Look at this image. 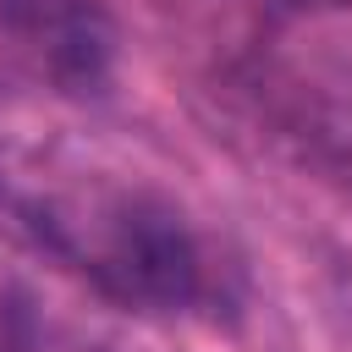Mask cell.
<instances>
[{
  "mask_svg": "<svg viewBox=\"0 0 352 352\" xmlns=\"http://www.w3.org/2000/svg\"><path fill=\"white\" fill-rule=\"evenodd\" d=\"M324 6H352V0H324Z\"/></svg>",
  "mask_w": 352,
  "mask_h": 352,
  "instance_id": "cell-3",
  "label": "cell"
},
{
  "mask_svg": "<svg viewBox=\"0 0 352 352\" xmlns=\"http://www.w3.org/2000/svg\"><path fill=\"white\" fill-rule=\"evenodd\" d=\"M88 270L104 286V297H116L121 308H143V314H176L204 286V258H198L192 231L170 209L143 204V198L116 209Z\"/></svg>",
  "mask_w": 352,
  "mask_h": 352,
  "instance_id": "cell-1",
  "label": "cell"
},
{
  "mask_svg": "<svg viewBox=\"0 0 352 352\" xmlns=\"http://www.w3.org/2000/svg\"><path fill=\"white\" fill-rule=\"evenodd\" d=\"M16 33L38 50L44 72L66 88L104 82L110 66V22L88 0H11L6 6Z\"/></svg>",
  "mask_w": 352,
  "mask_h": 352,
  "instance_id": "cell-2",
  "label": "cell"
}]
</instances>
